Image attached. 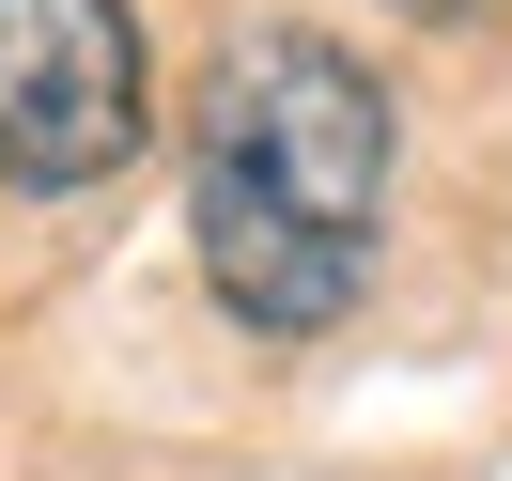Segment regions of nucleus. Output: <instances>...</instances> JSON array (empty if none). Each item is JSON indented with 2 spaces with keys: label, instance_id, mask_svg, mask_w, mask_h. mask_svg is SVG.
<instances>
[{
  "label": "nucleus",
  "instance_id": "f257e3e1",
  "mask_svg": "<svg viewBox=\"0 0 512 481\" xmlns=\"http://www.w3.org/2000/svg\"><path fill=\"white\" fill-rule=\"evenodd\" d=\"M388 78L342 32H233L187 94V264L249 342H326L388 249Z\"/></svg>",
  "mask_w": 512,
  "mask_h": 481
},
{
  "label": "nucleus",
  "instance_id": "f03ea898",
  "mask_svg": "<svg viewBox=\"0 0 512 481\" xmlns=\"http://www.w3.org/2000/svg\"><path fill=\"white\" fill-rule=\"evenodd\" d=\"M156 140V47L125 0H0V187H109Z\"/></svg>",
  "mask_w": 512,
  "mask_h": 481
},
{
  "label": "nucleus",
  "instance_id": "7ed1b4c3",
  "mask_svg": "<svg viewBox=\"0 0 512 481\" xmlns=\"http://www.w3.org/2000/svg\"><path fill=\"white\" fill-rule=\"evenodd\" d=\"M404 16H435V32H481V16H512V0H404Z\"/></svg>",
  "mask_w": 512,
  "mask_h": 481
}]
</instances>
